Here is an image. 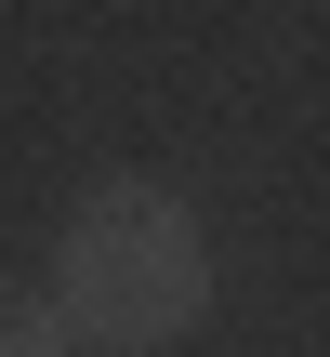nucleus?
<instances>
[{
  "mask_svg": "<svg viewBox=\"0 0 330 357\" xmlns=\"http://www.w3.org/2000/svg\"><path fill=\"white\" fill-rule=\"evenodd\" d=\"M40 291L66 305V331H79L93 357H159V344H185V331L212 318V225H198L185 185L106 172V185L66 199Z\"/></svg>",
  "mask_w": 330,
  "mask_h": 357,
  "instance_id": "obj_1",
  "label": "nucleus"
},
{
  "mask_svg": "<svg viewBox=\"0 0 330 357\" xmlns=\"http://www.w3.org/2000/svg\"><path fill=\"white\" fill-rule=\"evenodd\" d=\"M0 357H93V344L66 331L53 291H0Z\"/></svg>",
  "mask_w": 330,
  "mask_h": 357,
  "instance_id": "obj_2",
  "label": "nucleus"
}]
</instances>
